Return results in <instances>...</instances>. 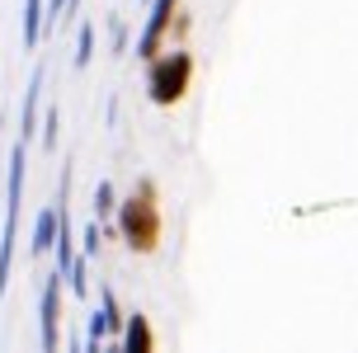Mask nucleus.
I'll use <instances>...</instances> for the list:
<instances>
[{
    "label": "nucleus",
    "instance_id": "obj_1",
    "mask_svg": "<svg viewBox=\"0 0 358 353\" xmlns=\"http://www.w3.org/2000/svg\"><path fill=\"white\" fill-rule=\"evenodd\" d=\"M113 231L132 254H156L165 240V212H161V194H156V179L142 175L132 184V194L118 198L113 208Z\"/></svg>",
    "mask_w": 358,
    "mask_h": 353
},
{
    "label": "nucleus",
    "instance_id": "obj_2",
    "mask_svg": "<svg viewBox=\"0 0 358 353\" xmlns=\"http://www.w3.org/2000/svg\"><path fill=\"white\" fill-rule=\"evenodd\" d=\"M194 89V52L175 43V48H161V52L146 62V99L156 108H175L189 99Z\"/></svg>",
    "mask_w": 358,
    "mask_h": 353
},
{
    "label": "nucleus",
    "instance_id": "obj_3",
    "mask_svg": "<svg viewBox=\"0 0 358 353\" xmlns=\"http://www.w3.org/2000/svg\"><path fill=\"white\" fill-rule=\"evenodd\" d=\"M24 165H29V141L10 146L5 156V231H0V292L15 278V254H19V203H24Z\"/></svg>",
    "mask_w": 358,
    "mask_h": 353
},
{
    "label": "nucleus",
    "instance_id": "obj_4",
    "mask_svg": "<svg viewBox=\"0 0 358 353\" xmlns=\"http://www.w3.org/2000/svg\"><path fill=\"white\" fill-rule=\"evenodd\" d=\"M62 282H66V273L52 268L43 278V292H38V344H43V353L62 349Z\"/></svg>",
    "mask_w": 358,
    "mask_h": 353
},
{
    "label": "nucleus",
    "instance_id": "obj_5",
    "mask_svg": "<svg viewBox=\"0 0 358 353\" xmlns=\"http://www.w3.org/2000/svg\"><path fill=\"white\" fill-rule=\"evenodd\" d=\"M179 5H184V0H151V5H146V19H142V29H137V57H142V62H151V57L170 43Z\"/></svg>",
    "mask_w": 358,
    "mask_h": 353
},
{
    "label": "nucleus",
    "instance_id": "obj_6",
    "mask_svg": "<svg viewBox=\"0 0 358 353\" xmlns=\"http://www.w3.org/2000/svg\"><path fill=\"white\" fill-rule=\"evenodd\" d=\"M43 89H48V71L38 66L29 75V89H24V104H19V141L38 137V118H43Z\"/></svg>",
    "mask_w": 358,
    "mask_h": 353
},
{
    "label": "nucleus",
    "instance_id": "obj_7",
    "mask_svg": "<svg viewBox=\"0 0 358 353\" xmlns=\"http://www.w3.org/2000/svg\"><path fill=\"white\" fill-rule=\"evenodd\" d=\"M118 349H123V353H151V349H156L151 316H142V311H127V316H123V335H118Z\"/></svg>",
    "mask_w": 358,
    "mask_h": 353
},
{
    "label": "nucleus",
    "instance_id": "obj_8",
    "mask_svg": "<svg viewBox=\"0 0 358 353\" xmlns=\"http://www.w3.org/2000/svg\"><path fill=\"white\" fill-rule=\"evenodd\" d=\"M99 325H104V339H108V349H118V335H123V301H118V292H113V282H99Z\"/></svg>",
    "mask_w": 358,
    "mask_h": 353
},
{
    "label": "nucleus",
    "instance_id": "obj_9",
    "mask_svg": "<svg viewBox=\"0 0 358 353\" xmlns=\"http://www.w3.org/2000/svg\"><path fill=\"white\" fill-rule=\"evenodd\" d=\"M57 245V203H48V208L34 217V236H29V259H43V254H52Z\"/></svg>",
    "mask_w": 358,
    "mask_h": 353
},
{
    "label": "nucleus",
    "instance_id": "obj_10",
    "mask_svg": "<svg viewBox=\"0 0 358 353\" xmlns=\"http://www.w3.org/2000/svg\"><path fill=\"white\" fill-rule=\"evenodd\" d=\"M48 34V0H24V48H38Z\"/></svg>",
    "mask_w": 358,
    "mask_h": 353
},
{
    "label": "nucleus",
    "instance_id": "obj_11",
    "mask_svg": "<svg viewBox=\"0 0 358 353\" xmlns=\"http://www.w3.org/2000/svg\"><path fill=\"white\" fill-rule=\"evenodd\" d=\"M66 292L71 297H90L94 292V282H90V254H80V250H76V259L66 264Z\"/></svg>",
    "mask_w": 358,
    "mask_h": 353
},
{
    "label": "nucleus",
    "instance_id": "obj_12",
    "mask_svg": "<svg viewBox=\"0 0 358 353\" xmlns=\"http://www.w3.org/2000/svg\"><path fill=\"white\" fill-rule=\"evenodd\" d=\"M90 208H94V222H99V226H104V222H113V208H118V189H113V179H99V184H94Z\"/></svg>",
    "mask_w": 358,
    "mask_h": 353
},
{
    "label": "nucleus",
    "instance_id": "obj_13",
    "mask_svg": "<svg viewBox=\"0 0 358 353\" xmlns=\"http://www.w3.org/2000/svg\"><path fill=\"white\" fill-rule=\"evenodd\" d=\"M90 62H94V24H80V29H76V57H71V66L76 71H85Z\"/></svg>",
    "mask_w": 358,
    "mask_h": 353
},
{
    "label": "nucleus",
    "instance_id": "obj_14",
    "mask_svg": "<svg viewBox=\"0 0 358 353\" xmlns=\"http://www.w3.org/2000/svg\"><path fill=\"white\" fill-rule=\"evenodd\" d=\"M38 141H43V151H57V141H62V108H48L38 118Z\"/></svg>",
    "mask_w": 358,
    "mask_h": 353
},
{
    "label": "nucleus",
    "instance_id": "obj_15",
    "mask_svg": "<svg viewBox=\"0 0 358 353\" xmlns=\"http://www.w3.org/2000/svg\"><path fill=\"white\" fill-rule=\"evenodd\" d=\"M108 48H113V57L127 52V19L123 15H108Z\"/></svg>",
    "mask_w": 358,
    "mask_h": 353
},
{
    "label": "nucleus",
    "instance_id": "obj_16",
    "mask_svg": "<svg viewBox=\"0 0 358 353\" xmlns=\"http://www.w3.org/2000/svg\"><path fill=\"white\" fill-rule=\"evenodd\" d=\"M99 240H104V231H99V222H90V226L76 236V250H80V254H99Z\"/></svg>",
    "mask_w": 358,
    "mask_h": 353
},
{
    "label": "nucleus",
    "instance_id": "obj_17",
    "mask_svg": "<svg viewBox=\"0 0 358 353\" xmlns=\"http://www.w3.org/2000/svg\"><path fill=\"white\" fill-rule=\"evenodd\" d=\"M62 19H66V0H48V29L62 24Z\"/></svg>",
    "mask_w": 358,
    "mask_h": 353
},
{
    "label": "nucleus",
    "instance_id": "obj_18",
    "mask_svg": "<svg viewBox=\"0 0 358 353\" xmlns=\"http://www.w3.org/2000/svg\"><path fill=\"white\" fill-rule=\"evenodd\" d=\"M80 5H85V0H66V19H71L76 10H80ZM66 19H62V24H66Z\"/></svg>",
    "mask_w": 358,
    "mask_h": 353
},
{
    "label": "nucleus",
    "instance_id": "obj_19",
    "mask_svg": "<svg viewBox=\"0 0 358 353\" xmlns=\"http://www.w3.org/2000/svg\"><path fill=\"white\" fill-rule=\"evenodd\" d=\"M0 179H5V156H0Z\"/></svg>",
    "mask_w": 358,
    "mask_h": 353
},
{
    "label": "nucleus",
    "instance_id": "obj_20",
    "mask_svg": "<svg viewBox=\"0 0 358 353\" xmlns=\"http://www.w3.org/2000/svg\"><path fill=\"white\" fill-rule=\"evenodd\" d=\"M137 5H142V10H146V5H151V0H137Z\"/></svg>",
    "mask_w": 358,
    "mask_h": 353
}]
</instances>
